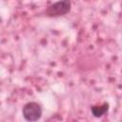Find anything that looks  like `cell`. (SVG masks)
I'll return each instance as SVG.
<instances>
[{"mask_svg":"<svg viewBox=\"0 0 122 122\" xmlns=\"http://www.w3.org/2000/svg\"><path fill=\"white\" fill-rule=\"evenodd\" d=\"M71 9V0H58L50 5L44 11L45 16L48 17H59L64 16L70 12Z\"/></svg>","mask_w":122,"mask_h":122,"instance_id":"obj_1","label":"cell"},{"mask_svg":"<svg viewBox=\"0 0 122 122\" xmlns=\"http://www.w3.org/2000/svg\"><path fill=\"white\" fill-rule=\"evenodd\" d=\"M42 113H43L42 106L35 101H30L26 103L22 109L23 117L25 118V120L30 122L39 120L42 116Z\"/></svg>","mask_w":122,"mask_h":122,"instance_id":"obj_2","label":"cell"},{"mask_svg":"<svg viewBox=\"0 0 122 122\" xmlns=\"http://www.w3.org/2000/svg\"><path fill=\"white\" fill-rule=\"evenodd\" d=\"M109 109H110L109 103L104 102V103H102L100 105H94V106H92L91 108V112H92V114L94 117L99 118V117L103 116L104 114H106L108 112Z\"/></svg>","mask_w":122,"mask_h":122,"instance_id":"obj_3","label":"cell"}]
</instances>
